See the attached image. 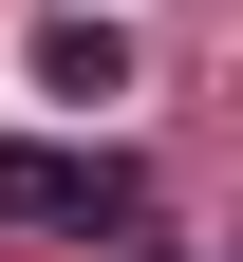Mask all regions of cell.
Segmentation results:
<instances>
[{
	"instance_id": "6da1fadb",
	"label": "cell",
	"mask_w": 243,
	"mask_h": 262,
	"mask_svg": "<svg viewBox=\"0 0 243 262\" xmlns=\"http://www.w3.org/2000/svg\"><path fill=\"white\" fill-rule=\"evenodd\" d=\"M0 225H150V187L113 150H0Z\"/></svg>"
},
{
	"instance_id": "7a4b0ae2",
	"label": "cell",
	"mask_w": 243,
	"mask_h": 262,
	"mask_svg": "<svg viewBox=\"0 0 243 262\" xmlns=\"http://www.w3.org/2000/svg\"><path fill=\"white\" fill-rule=\"evenodd\" d=\"M38 94H75V113L131 94V38H113V19H38Z\"/></svg>"
}]
</instances>
